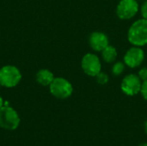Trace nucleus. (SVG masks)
Instances as JSON below:
<instances>
[{
    "mask_svg": "<svg viewBox=\"0 0 147 146\" xmlns=\"http://www.w3.org/2000/svg\"><path fill=\"white\" fill-rule=\"evenodd\" d=\"M50 93L58 99H66L70 97L73 92L71 83L64 77H54L49 85Z\"/></svg>",
    "mask_w": 147,
    "mask_h": 146,
    "instance_id": "obj_4",
    "label": "nucleus"
},
{
    "mask_svg": "<svg viewBox=\"0 0 147 146\" xmlns=\"http://www.w3.org/2000/svg\"><path fill=\"white\" fill-rule=\"evenodd\" d=\"M145 130H146V133L147 134V120L146 122V124H145Z\"/></svg>",
    "mask_w": 147,
    "mask_h": 146,
    "instance_id": "obj_18",
    "label": "nucleus"
},
{
    "mask_svg": "<svg viewBox=\"0 0 147 146\" xmlns=\"http://www.w3.org/2000/svg\"><path fill=\"white\" fill-rule=\"evenodd\" d=\"M109 38L107 34L102 32H93L90 34V46L96 52H102L109 46Z\"/></svg>",
    "mask_w": 147,
    "mask_h": 146,
    "instance_id": "obj_9",
    "label": "nucleus"
},
{
    "mask_svg": "<svg viewBox=\"0 0 147 146\" xmlns=\"http://www.w3.org/2000/svg\"><path fill=\"white\" fill-rule=\"evenodd\" d=\"M95 77H96V82H97L99 84H102V85L108 83H109V77L108 74H106V73H104V72H102V71L99 72Z\"/></svg>",
    "mask_w": 147,
    "mask_h": 146,
    "instance_id": "obj_13",
    "label": "nucleus"
},
{
    "mask_svg": "<svg viewBox=\"0 0 147 146\" xmlns=\"http://www.w3.org/2000/svg\"><path fill=\"white\" fill-rule=\"evenodd\" d=\"M145 59V52L140 46H133L124 55V63L130 68L139 67Z\"/></svg>",
    "mask_w": 147,
    "mask_h": 146,
    "instance_id": "obj_8",
    "label": "nucleus"
},
{
    "mask_svg": "<svg viewBox=\"0 0 147 146\" xmlns=\"http://www.w3.org/2000/svg\"><path fill=\"white\" fill-rule=\"evenodd\" d=\"M102 57L103 61L108 64L115 62L117 58V51L115 47L109 45L106 48H104L102 51Z\"/></svg>",
    "mask_w": 147,
    "mask_h": 146,
    "instance_id": "obj_11",
    "label": "nucleus"
},
{
    "mask_svg": "<svg viewBox=\"0 0 147 146\" xmlns=\"http://www.w3.org/2000/svg\"><path fill=\"white\" fill-rule=\"evenodd\" d=\"M21 122V119L17 112L9 106H3L0 108V127L8 130L14 131L18 128Z\"/></svg>",
    "mask_w": 147,
    "mask_h": 146,
    "instance_id": "obj_3",
    "label": "nucleus"
},
{
    "mask_svg": "<svg viewBox=\"0 0 147 146\" xmlns=\"http://www.w3.org/2000/svg\"><path fill=\"white\" fill-rule=\"evenodd\" d=\"M3 106H4V105H3V100L2 96H0V108H1Z\"/></svg>",
    "mask_w": 147,
    "mask_h": 146,
    "instance_id": "obj_17",
    "label": "nucleus"
},
{
    "mask_svg": "<svg viewBox=\"0 0 147 146\" xmlns=\"http://www.w3.org/2000/svg\"><path fill=\"white\" fill-rule=\"evenodd\" d=\"M81 67L84 72L90 77H96L102 70V64L97 55L93 53H86L81 61Z\"/></svg>",
    "mask_w": 147,
    "mask_h": 146,
    "instance_id": "obj_5",
    "label": "nucleus"
},
{
    "mask_svg": "<svg viewBox=\"0 0 147 146\" xmlns=\"http://www.w3.org/2000/svg\"><path fill=\"white\" fill-rule=\"evenodd\" d=\"M142 81L138 75L128 74L121 81V89L127 96H136L140 92Z\"/></svg>",
    "mask_w": 147,
    "mask_h": 146,
    "instance_id": "obj_7",
    "label": "nucleus"
},
{
    "mask_svg": "<svg viewBox=\"0 0 147 146\" xmlns=\"http://www.w3.org/2000/svg\"><path fill=\"white\" fill-rule=\"evenodd\" d=\"M138 76L141 81L147 80V67H144V68L140 69V71L138 73Z\"/></svg>",
    "mask_w": 147,
    "mask_h": 146,
    "instance_id": "obj_14",
    "label": "nucleus"
},
{
    "mask_svg": "<svg viewBox=\"0 0 147 146\" xmlns=\"http://www.w3.org/2000/svg\"><path fill=\"white\" fill-rule=\"evenodd\" d=\"M140 10H141V15H142L143 18L147 20V0H146L144 2V3L142 4Z\"/></svg>",
    "mask_w": 147,
    "mask_h": 146,
    "instance_id": "obj_16",
    "label": "nucleus"
},
{
    "mask_svg": "<svg viewBox=\"0 0 147 146\" xmlns=\"http://www.w3.org/2000/svg\"><path fill=\"white\" fill-rule=\"evenodd\" d=\"M140 93L143 96V98L147 101V80L143 81L142 85H141V89H140Z\"/></svg>",
    "mask_w": 147,
    "mask_h": 146,
    "instance_id": "obj_15",
    "label": "nucleus"
},
{
    "mask_svg": "<svg viewBox=\"0 0 147 146\" xmlns=\"http://www.w3.org/2000/svg\"><path fill=\"white\" fill-rule=\"evenodd\" d=\"M139 146H147L146 143H142V144H140Z\"/></svg>",
    "mask_w": 147,
    "mask_h": 146,
    "instance_id": "obj_19",
    "label": "nucleus"
},
{
    "mask_svg": "<svg viewBox=\"0 0 147 146\" xmlns=\"http://www.w3.org/2000/svg\"><path fill=\"white\" fill-rule=\"evenodd\" d=\"M124 71H125V63L123 62H121V61L116 62L112 66V74L115 77L121 75Z\"/></svg>",
    "mask_w": 147,
    "mask_h": 146,
    "instance_id": "obj_12",
    "label": "nucleus"
},
{
    "mask_svg": "<svg viewBox=\"0 0 147 146\" xmlns=\"http://www.w3.org/2000/svg\"><path fill=\"white\" fill-rule=\"evenodd\" d=\"M140 9L137 0H121L116 8V15L121 20L132 19Z\"/></svg>",
    "mask_w": 147,
    "mask_h": 146,
    "instance_id": "obj_6",
    "label": "nucleus"
},
{
    "mask_svg": "<svg viewBox=\"0 0 147 146\" xmlns=\"http://www.w3.org/2000/svg\"><path fill=\"white\" fill-rule=\"evenodd\" d=\"M36 82L42 86H49L54 79L53 73L47 69H41L35 75Z\"/></svg>",
    "mask_w": 147,
    "mask_h": 146,
    "instance_id": "obj_10",
    "label": "nucleus"
},
{
    "mask_svg": "<svg viewBox=\"0 0 147 146\" xmlns=\"http://www.w3.org/2000/svg\"><path fill=\"white\" fill-rule=\"evenodd\" d=\"M144 1H146V0H144Z\"/></svg>",
    "mask_w": 147,
    "mask_h": 146,
    "instance_id": "obj_21",
    "label": "nucleus"
},
{
    "mask_svg": "<svg viewBox=\"0 0 147 146\" xmlns=\"http://www.w3.org/2000/svg\"><path fill=\"white\" fill-rule=\"evenodd\" d=\"M128 41L136 46H143L147 44V20L145 18L134 22L127 32Z\"/></svg>",
    "mask_w": 147,
    "mask_h": 146,
    "instance_id": "obj_1",
    "label": "nucleus"
},
{
    "mask_svg": "<svg viewBox=\"0 0 147 146\" xmlns=\"http://www.w3.org/2000/svg\"><path fill=\"white\" fill-rule=\"evenodd\" d=\"M1 87H2V85H1V84H0V89H1Z\"/></svg>",
    "mask_w": 147,
    "mask_h": 146,
    "instance_id": "obj_20",
    "label": "nucleus"
},
{
    "mask_svg": "<svg viewBox=\"0 0 147 146\" xmlns=\"http://www.w3.org/2000/svg\"><path fill=\"white\" fill-rule=\"evenodd\" d=\"M22 73L20 70L11 65L0 68V84L5 88H14L20 83Z\"/></svg>",
    "mask_w": 147,
    "mask_h": 146,
    "instance_id": "obj_2",
    "label": "nucleus"
}]
</instances>
